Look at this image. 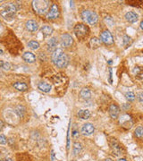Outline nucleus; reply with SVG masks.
<instances>
[{"label":"nucleus","mask_w":143,"mask_h":161,"mask_svg":"<svg viewBox=\"0 0 143 161\" xmlns=\"http://www.w3.org/2000/svg\"><path fill=\"white\" fill-rule=\"evenodd\" d=\"M80 95H81V97H82L83 100H89L91 97V92H90V90L89 89L84 88V89H82V90H81Z\"/></svg>","instance_id":"obj_21"},{"label":"nucleus","mask_w":143,"mask_h":161,"mask_svg":"<svg viewBox=\"0 0 143 161\" xmlns=\"http://www.w3.org/2000/svg\"><path fill=\"white\" fill-rule=\"evenodd\" d=\"M109 73H110V80H109V81H110V83H112V70L111 69H109Z\"/></svg>","instance_id":"obj_34"},{"label":"nucleus","mask_w":143,"mask_h":161,"mask_svg":"<svg viewBox=\"0 0 143 161\" xmlns=\"http://www.w3.org/2000/svg\"><path fill=\"white\" fill-rule=\"evenodd\" d=\"M137 98H138V100H139V101H140L141 103H143V92H140V93L137 95Z\"/></svg>","instance_id":"obj_32"},{"label":"nucleus","mask_w":143,"mask_h":161,"mask_svg":"<svg viewBox=\"0 0 143 161\" xmlns=\"http://www.w3.org/2000/svg\"><path fill=\"white\" fill-rule=\"evenodd\" d=\"M51 59L53 64L58 68H64L69 63V58L67 55L63 52L62 48H57L53 51L51 55Z\"/></svg>","instance_id":"obj_1"},{"label":"nucleus","mask_w":143,"mask_h":161,"mask_svg":"<svg viewBox=\"0 0 143 161\" xmlns=\"http://www.w3.org/2000/svg\"><path fill=\"white\" fill-rule=\"evenodd\" d=\"M22 58H23V60L25 61V62L30 63V64L34 63V62L36 61L35 55H34L33 53H31V52H25V53L22 55Z\"/></svg>","instance_id":"obj_14"},{"label":"nucleus","mask_w":143,"mask_h":161,"mask_svg":"<svg viewBox=\"0 0 143 161\" xmlns=\"http://www.w3.org/2000/svg\"><path fill=\"white\" fill-rule=\"evenodd\" d=\"M125 19L131 23H134L139 20V15L134 12H128L125 15Z\"/></svg>","instance_id":"obj_13"},{"label":"nucleus","mask_w":143,"mask_h":161,"mask_svg":"<svg viewBox=\"0 0 143 161\" xmlns=\"http://www.w3.org/2000/svg\"><path fill=\"white\" fill-rule=\"evenodd\" d=\"M78 117H79L81 119L86 120V119L89 118V117H90V112H89L88 109H82V110H80V111L78 112Z\"/></svg>","instance_id":"obj_20"},{"label":"nucleus","mask_w":143,"mask_h":161,"mask_svg":"<svg viewBox=\"0 0 143 161\" xmlns=\"http://www.w3.org/2000/svg\"><path fill=\"white\" fill-rule=\"evenodd\" d=\"M81 150H82V145H81V143L75 142L73 144V154L74 155H78L81 152Z\"/></svg>","instance_id":"obj_24"},{"label":"nucleus","mask_w":143,"mask_h":161,"mask_svg":"<svg viewBox=\"0 0 143 161\" xmlns=\"http://www.w3.org/2000/svg\"><path fill=\"white\" fill-rule=\"evenodd\" d=\"M105 20H106V22L109 26H112L113 23H114V21H113V19H112L111 17H106Z\"/></svg>","instance_id":"obj_30"},{"label":"nucleus","mask_w":143,"mask_h":161,"mask_svg":"<svg viewBox=\"0 0 143 161\" xmlns=\"http://www.w3.org/2000/svg\"><path fill=\"white\" fill-rule=\"evenodd\" d=\"M0 65H1V68L3 69V70H5V71H8L9 69H10V67H11V65H10V64L9 63H7V62H4V61H0Z\"/></svg>","instance_id":"obj_27"},{"label":"nucleus","mask_w":143,"mask_h":161,"mask_svg":"<svg viewBox=\"0 0 143 161\" xmlns=\"http://www.w3.org/2000/svg\"><path fill=\"white\" fill-rule=\"evenodd\" d=\"M105 161H113L112 159H106Z\"/></svg>","instance_id":"obj_38"},{"label":"nucleus","mask_w":143,"mask_h":161,"mask_svg":"<svg viewBox=\"0 0 143 161\" xmlns=\"http://www.w3.org/2000/svg\"><path fill=\"white\" fill-rule=\"evenodd\" d=\"M74 34L76 35V37L79 40H82L84 39L89 32V27L84 24V23H77L74 27Z\"/></svg>","instance_id":"obj_4"},{"label":"nucleus","mask_w":143,"mask_h":161,"mask_svg":"<svg viewBox=\"0 0 143 161\" xmlns=\"http://www.w3.org/2000/svg\"><path fill=\"white\" fill-rule=\"evenodd\" d=\"M14 87L17 90H19V91H25V90H28V85L25 83V82H21V81H16V82H15L14 83Z\"/></svg>","instance_id":"obj_17"},{"label":"nucleus","mask_w":143,"mask_h":161,"mask_svg":"<svg viewBox=\"0 0 143 161\" xmlns=\"http://www.w3.org/2000/svg\"><path fill=\"white\" fill-rule=\"evenodd\" d=\"M120 124L123 128L130 129L133 125V121L129 115H123L120 117Z\"/></svg>","instance_id":"obj_9"},{"label":"nucleus","mask_w":143,"mask_h":161,"mask_svg":"<svg viewBox=\"0 0 143 161\" xmlns=\"http://www.w3.org/2000/svg\"><path fill=\"white\" fill-rule=\"evenodd\" d=\"M125 97H126V99L129 101H133L135 100V95H134V93L132 92V91L127 92V93L125 94Z\"/></svg>","instance_id":"obj_28"},{"label":"nucleus","mask_w":143,"mask_h":161,"mask_svg":"<svg viewBox=\"0 0 143 161\" xmlns=\"http://www.w3.org/2000/svg\"><path fill=\"white\" fill-rule=\"evenodd\" d=\"M28 46L32 50H36L40 48V43L36 40H31L29 43H28Z\"/></svg>","instance_id":"obj_22"},{"label":"nucleus","mask_w":143,"mask_h":161,"mask_svg":"<svg viewBox=\"0 0 143 161\" xmlns=\"http://www.w3.org/2000/svg\"><path fill=\"white\" fill-rule=\"evenodd\" d=\"M141 29L143 30V20L141 21Z\"/></svg>","instance_id":"obj_36"},{"label":"nucleus","mask_w":143,"mask_h":161,"mask_svg":"<svg viewBox=\"0 0 143 161\" xmlns=\"http://www.w3.org/2000/svg\"><path fill=\"white\" fill-rule=\"evenodd\" d=\"M26 29L31 32H35L39 29L38 23L33 20H29L26 22Z\"/></svg>","instance_id":"obj_12"},{"label":"nucleus","mask_w":143,"mask_h":161,"mask_svg":"<svg viewBox=\"0 0 143 161\" xmlns=\"http://www.w3.org/2000/svg\"><path fill=\"white\" fill-rule=\"evenodd\" d=\"M112 147H113L114 150L117 153V155H120V153H121V147L119 146V144L116 141H114L112 142Z\"/></svg>","instance_id":"obj_26"},{"label":"nucleus","mask_w":143,"mask_h":161,"mask_svg":"<svg viewBox=\"0 0 143 161\" xmlns=\"http://www.w3.org/2000/svg\"><path fill=\"white\" fill-rule=\"evenodd\" d=\"M82 17L85 21H87L89 24H96L99 20V16L95 12L89 11V10H84L82 13Z\"/></svg>","instance_id":"obj_5"},{"label":"nucleus","mask_w":143,"mask_h":161,"mask_svg":"<svg viewBox=\"0 0 143 161\" xmlns=\"http://www.w3.org/2000/svg\"><path fill=\"white\" fill-rule=\"evenodd\" d=\"M38 88H39V90H41V91H43V92H45V93H47V92H49V91L51 90L52 86H51L49 83H47V82L41 81V82L39 83Z\"/></svg>","instance_id":"obj_15"},{"label":"nucleus","mask_w":143,"mask_h":161,"mask_svg":"<svg viewBox=\"0 0 143 161\" xmlns=\"http://www.w3.org/2000/svg\"><path fill=\"white\" fill-rule=\"evenodd\" d=\"M60 15V10H59V6L57 4H53L52 6L50 7V9L48 10L46 18L47 20H56L59 17Z\"/></svg>","instance_id":"obj_6"},{"label":"nucleus","mask_w":143,"mask_h":161,"mask_svg":"<svg viewBox=\"0 0 143 161\" xmlns=\"http://www.w3.org/2000/svg\"><path fill=\"white\" fill-rule=\"evenodd\" d=\"M134 134L137 138L141 139L143 137V127L142 126H138L135 131H134Z\"/></svg>","instance_id":"obj_23"},{"label":"nucleus","mask_w":143,"mask_h":161,"mask_svg":"<svg viewBox=\"0 0 143 161\" xmlns=\"http://www.w3.org/2000/svg\"><path fill=\"white\" fill-rule=\"evenodd\" d=\"M118 161H127V160H126L125 159H119Z\"/></svg>","instance_id":"obj_37"},{"label":"nucleus","mask_w":143,"mask_h":161,"mask_svg":"<svg viewBox=\"0 0 143 161\" xmlns=\"http://www.w3.org/2000/svg\"><path fill=\"white\" fill-rule=\"evenodd\" d=\"M95 131V127L92 123H87L85 124H83L82 128V133L86 135V136H89V135H91Z\"/></svg>","instance_id":"obj_10"},{"label":"nucleus","mask_w":143,"mask_h":161,"mask_svg":"<svg viewBox=\"0 0 143 161\" xmlns=\"http://www.w3.org/2000/svg\"><path fill=\"white\" fill-rule=\"evenodd\" d=\"M54 30L51 26H48V25H45L41 28V32L44 36H49L53 33Z\"/></svg>","instance_id":"obj_19"},{"label":"nucleus","mask_w":143,"mask_h":161,"mask_svg":"<svg viewBox=\"0 0 143 161\" xmlns=\"http://www.w3.org/2000/svg\"><path fill=\"white\" fill-rule=\"evenodd\" d=\"M1 161H12V159H9V158H6V159H2Z\"/></svg>","instance_id":"obj_35"},{"label":"nucleus","mask_w":143,"mask_h":161,"mask_svg":"<svg viewBox=\"0 0 143 161\" xmlns=\"http://www.w3.org/2000/svg\"><path fill=\"white\" fill-rule=\"evenodd\" d=\"M17 6L15 3H8L4 5L1 7L0 10V15L5 20L11 21L15 15L16 11H17Z\"/></svg>","instance_id":"obj_2"},{"label":"nucleus","mask_w":143,"mask_h":161,"mask_svg":"<svg viewBox=\"0 0 143 161\" xmlns=\"http://www.w3.org/2000/svg\"><path fill=\"white\" fill-rule=\"evenodd\" d=\"M89 47H90L91 48L96 49V48H98L100 47L101 40H99V39L97 38V37H93V38L90 39L89 42Z\"/></svg>","instance_id":"obj_16"},{"label":"nucleus","mask_w":143,"mask_h":161,"mask_svg":"<svg viewBox=\"0 0 143 161\" xmlns=\"http://www.w3.org/2000/svg\"><path fill=\"white\" fill-rule=\"evenodd\" d=\"M123 44L125 48H128L132 44V38L130 36H128V35H124L123 36Z\"/></svg>","instance_id":"obj_25"},{"label":"nucleus","mask_w":143,"mask_h":161,"mask_svg":"<svg viewBox=\"0 0 143 161\" xmlns=\"http://www.w3.org/2000/svg\"><path fill=\"white\" fill-rule=\"evenodd\" d=\"M49 1L47 0H37L32 2L34 11L39 15H45L49 8Z\"/></svg>","instance_id":"obj_3"},{"label":"nucleus","mask_w":143,"mask_h":161,"mask_svg":"<svg viewBox=\"0 0 143 161\" xmlns=\"http://www.w3.org/2000/svg\"><path fill=\"white\" fill-rule=\"evenodd\" d=\"M73 43V40L72 36L68 33L63 34L60 38V44L63 48H70Z\"/></svg>","instance_id":"obj_7"},{"label":"nucleus","mask_w":143,"mask_h":161,"mask_svg":"<svg viewBox=\"0 0 143 161\" xmlns=\"http://www.w3.org/2000/svg\"><path fill=\"white\" fill-rule=\"evenodd\" d=\"M108 111H109V115H110L111 118H113V119L118 118V117L120 115V108H119V107L117 105H115V104L111 105L109 107V110Z\"/></svg>","instance_id":"obj_11"},{"label":"nucleus","mask_w":143,"mask_h":161,"mask_svg":"<svg viewBox=\"0 0 143 161\" xmlns=\"http://www.w3.org/2000/svg\"><path fill=\"white\" fill-rule=\"evenodd\" d=\"M24 107H21V106H19V107H16V113L18 114V116L21 117H23V114H24Z\"/></svg>","instance_id":"obj_29"},{"label":"nucleus","mask_w":143,"mask_h":161,"mask_svg":"<svg viewBox=\"0 0 143 161\" xmlns=\"http://www.w3.org/2000/svg\"><path fill=\"white\" fill-rule=\"evenodd\" d=\"M78 135H79V132L76 131V130H74V131L73 132V137H77Z\"/></svg>","instance_id":"obj_33"},{"label":"nucleus","mask_w":143,"mask_h":161,"mask_svg":"<svg viewBox=\"0 0 143 161\" xmlns=\"http://www.w3.org/2000/svg\"><path fill=\"white\" fill-rule=\"evenodd\" d=\"M58 41L57 40V38H51L50 40L47 41V47H48V50L52 51L53 49L56 50L57 47Z\"/></svg>","instance_id":"obj_18"},{"label":"nucleus","mask_w":143,"mask_h":161,"mask_svg":"<svg viewBox=\"0 0 143 161\" xmlns=\"http://www.w3.org/2000/svg\"><path fill=\"white\" fill-rule=\"evenodd\" d=\"M6 138H5V135H3V134H1L0 135V143L1 144H5L6 143Z\"/></svg>","instance_id":"obj_31"},{"label":"nucleus","mask_w":143,"mask_h":161,"mask_svg":"<svg viewBox=\"0 0 143 161\" xmlns=\"http://www.w3.org/2000/svg\"><path fill=\"white\" fill-rule=\"evenodd\" d=\"M100 40L103 43H105L106 45H111L114 43V38L113 35L111 34V32L109 31H104L102 33L100 34Z\"/></svg>","instance_id":"obj_8"}]
</instances>
